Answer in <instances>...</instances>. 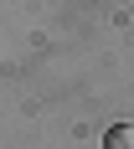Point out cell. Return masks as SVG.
I'll list each match as a JSON object with an SVG mask.
<instances>
[{"mask_svg": "<svg viewBox=\"0 0 134 149\" xmlns=\"http://www.w3.org/2000/svg\"><path fill=\"white\" fill-rule=\"evenodd\" d=\"M103 149H134V123H114L103 134Z\"/></svg>", "mask_w": 134, "mask_h": 149, "instance_id": "cell-1", "label": "cell"}]
</instances>
